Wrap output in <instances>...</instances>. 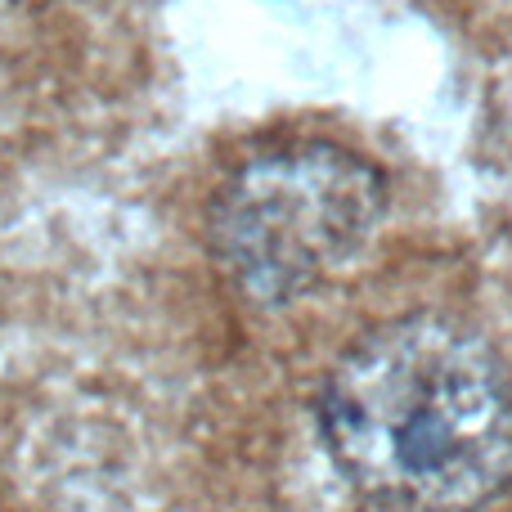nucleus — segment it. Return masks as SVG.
Instances as JSON below:
<instances>
[{
    "label": "nucleus",
    "mask_w": 512,
    "mask_h": 512,
    "mask_svg": "<svg viewBox=\"0 0 512 512\" xmlns=\"http://www.w3.org/2000/svg\"><path fill=\"white\" fill-rule=\"evenodd\" d=\"M328 459L391 512H481L512 490V373L468 324L400 315L319 387Z\"/></svg>",
    "instance_id": "f257e3e1"
},
{
    "label": "nucleus",
    "mask_w": 512,
    "mask_h": 512,
    "mask_svg": "<svg viewBox=\"0 0 512 512\" xmlns=\"http://www.w3.org/2000/svg\"><path fill=\"white\" fill-rule=\"evenodd\" d=\"M387 212V180L360 153L301 140L256 153L207 203V248L261 306L315 292L355 261Z\"/></svg>",
    "instance_id": "f03ea898"
}]
</instances>
